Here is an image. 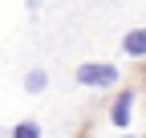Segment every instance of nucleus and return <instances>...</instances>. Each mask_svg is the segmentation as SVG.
<instances>
[{"instance_id": "1", "label": "nucleus", "mask_w": 146, "mask_h": 138, "mask_svg": "<svg viewBox=\"0 0 146 138\" xmlns=\"http://www.w3.org/2000/svg\"><path fill=\"white\" fill-rule=\"evenodd\" d=\"M73 77L81 85H89V90H106V85H118V69L106 65V61H85V65H77Z\"/></svg>"}, {"instance_id": "2", "label": "nucleus", "mask_w": 146, "mask_h": 138, "mask_svg": "<svg viewBox=\"0 0 146 138\" xmlns=\"http://www.w3.org/2000/svg\"><path fill=\"white\" fill-rule=\"evenodd\" d=\"M134 122V90H122L114 98V106H110V126L114 130H126Z\"/></svg>"}, {"instance_id": "3", "label": "nucleus", "mask_w": 146, "mask_h": 138, "mask_svg": "<svg viewBox=\"0 0 146 138\" xmlns=\"http://www.w3.org/2000/svg\"><path fill=\"white\" fill-rule=\"evenodd\" d=\"M122 53L126 57H146V29H130L122 37Z\"/></svg>"}, {"instance_id": "4", "label": "nucleus", "mask_w": 146, "mask_h": 138, "mask_svg": "<svg viewBox=\"0 0 146 138\" xmlns=\"http://www.w3.org/2000/svg\"><path fill=\"white\" fill-rule=\"evenodd\" d=\"M49 90V73L45 69H29L25 73V94H45Z\"/></svg>"}, {"instance_id": "5", "label": "nucleus", "mask_w": 146, "mask_h": 138, "mask_svg": "<svg viewBox=\"0 0 146 138\" xmlns=\"http://www.w3.org/2000/svg\"><path fill=\"white\" fill-rule=\"evenodd\" d=\"M12 138H41V122H33V118L16 122V126H12Z\"/></svg>"}, {"instance_id": "6", "label": "nucleus", "mask_w": 146, "mask_h": 138, "mask_svg": "<svg viewBox=\"0 0 146 138\" xmlns=\"http://www.w3.org/2000/svg\"><path fill=\"white\" fill-rule=\"evenodd\" d=\"M122 138H134V134H122Z\"/></svg>"}]
</instances>
